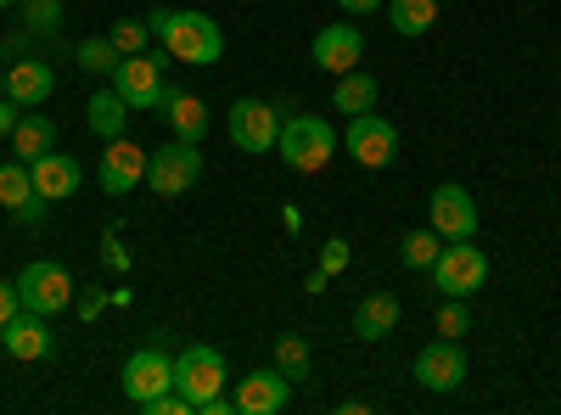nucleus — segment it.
Wrapping results in <instances>:
<instances>
[{"label": "nucleus", "instance_id": "f257e3e1", "mask_svg": "<svg viewBox=\"0 0 561 415\" xmlns=\"http://www.w3.org/2000/svg\"><path fill=\"white\" fill-rule=\"evenodd\" d=\"M147 28L163 39V57L192 62V68H208L225 51V34H219V23L208 12H169V7H158V12H147Z\"/></svg>", "mask_w": 561, "mask_h": 415}, {"label": "nucleus", "instance_id": "f03ea898", "mask_svg": "<svg viewBox=\"0 0 561 415\" xmlns=\"http://www.w3.org/2000/svg\"><path fill=\"white\" fill-rule=\"evenodd\" d=\"M280 163H287L293 174H320L325 163H332V152H337V129L325 124L320 113H298V118H287L280 124Z\"/></svg>", "mask_w": 561, "mask_h": 415}, {"label": "nucleus", "instance_id": "7ed1b4c3", "mask_svg": "<svg viewBox=\"0 0 561 415\" xmlns=\"http://www.w3.org/2000/svg\"><path fill=\"white\" fill-rule=\"evenodd\" d=\"M483 281H489V258H483V247L466 237V242H444V253H438V264H433V287L444 292V298H472V292H483Z\"/></svg>", "mask_w": 561, "mask_h": 415}, {"label": "nucleus", "instance_id": "20e7f679", "mask_svg": "<svg viewBox=\"0 0 561 415\" xmlns=\"http://www.w3.org/2000/svg\"><path fill=\"white\" fill-rule=\"evenodd\" d=\"M18 303L34 309V314H62L73 303V275L57 264V258H34L23 275H18Z\"/></svg>", "mask_w": 561, "mask_h": 415}, {"label": "nucleus", "instance_id": "39448f33", "mask_svg": "<svg viewBox=\"0 0 561 415\" xmlns=\"http://www.w3.org/2000/svg\"><path fill=\"white\" fill-rule=\"evenodd\" d=\"M203 180V152L192 141H169L158 152H147V186L158 197H185Z\"/></svg>", "mask_w": 561, "mask_h": 415}, {"label": "nucleus", "instance_id": "423d86ee", "mask_svg": "<svg viewBox=\"0 0 561 415\" xmlns=\"http://www.w3.org/2000/svg\"><path fill=\"white\" fill-rule=\"evenodd\" d=\"M225 129H230V141H237V152L259 158V152H275V141H280V113L270 102H259V96H242L237 107H230Z\"/></svg>", "mask_w": 561, "mask_h": 415}, {"label": "nucleus", "instance_id": "0eeeda50", "mask_svg": "<svg viewBox=\"0 0 561 415\" xmlns=\"http://www.w3.org/2000/svg\"><path fill=\"white\" fill-rule=\"evenodd\" d=\"M343 147L354 152L359 169H388V163L399 158V129H393L388 118H377V113H354Z\"/></svg>", "mask_w": 561, "mask_h": 415}, {"label": "nucleus", "instance_id": "6e6552de", "mask_svg": "<svg viewBox=\"0 0 561 415\" xmlns=\"http://www.w3.org/2000/svg\"><path fill=\"white\" fill-rule=\"evenodd\" d=\"M169 388H174V354H163L158 343L135 348V354L124 359V399H129V404H147V399H158V393H169Z\"/></svg>", "mask_w": 561, "mask_h": 415}, {"label": "nucleus", "instance_id": "1a4fd4ad", "mask_svg": "<svg viewBox=\"0 0 561 415\" xmlns=\"http://www.w3.org/2000/svg\"><path fill=\"white\" fill-rule=\"evenodd\" d=\"M174 388L192 399V410H197L203 399H214V393L225 388V354L208 348V343H192V348L174 359Z\"/></svg>", "mask_w": 561, "mask_h": 415}, {"label": "nucleus", "instance_id": "9d476101", "mask_svg": "<svg viewBox=\"0 0 561 415\" xmlns=\"http://www.w3.org/2000/svg\"><path fill=\"white\" fill-rule=\"evenodd\" d=\"M113 90H118L129 107H163V96H169V84H163V57H152V51L124 57V62L113 68Z\"/></svg>", "mask_w": 561, "mask_h": 415}, {"label": "nucleus", "instance_id": "9b49d317", "mask_svg": "<svg viewBox=\"0 0 561 415\" xmlns=\"http://www.w3.org/2000/svg\"><path fill=\"white\" fill-rule=\"evenodd\" d=\"M427 224L438 230L444 242H466V237H478V203L466 186H433L427 197Z\"/></svg>", "mask_w": 561, "mask_h": 415}, {"label": "nucleus", "instance_id": "f8f14e48", "mask_svg": "<svg viewBox=\"0 0 561 415\" xmlns=\"http://www.w3.org/2000/svg\"><path fill=\"white\" fill-rule=\"evenodd\" d=\"M415 382L427 388V393H455L466 382V348L455 337H438L415 354Z\"/></svg>", "mask_w": 561, "mask_h": 415}, {"label": "nucleus", "instance_id": "ddd939ff", "mask_svg": "<svg viewBox=\"0 0 561 415\" xmlns=\"http://www.w3.org/2000/svg\"><path fill=\"white\" fill-rule=\"evenodd\" d=\"M309 57H314V68L320 73H354L359 68V57H365V34L354 28V23H325L320 34H314V45H309Z\"/></svg>", "mask_w": 561, "mask_h": 415}, {"label": "nucleus", "instance_id": "4468645a", "mask_svg": "<svg viewBox=\"0 0 561 415\" xmlns=\"http://www.w3.org/2000/svg\"><path fill=\"white\" fill-rule=\"evenodd\" d=\"M293 399V382L280 377V365H264V371H248L237 382V415H280Z\"/></svg>", "mask_w": 561, "mask_h": 415}, {"label": "nucleus", "instance_id": "2eb2a0df", "mask_svg": "<svg viewBox=\"0 0 561 415\" xmlns=\"http://www.w3.org/2000/svg\"><path fill=\"white\" fill-rule=\"evenodd\" d=\"M0 208H7L12 219H23V224H39L45 219V203L39 197V186H34V174H28V163L23 158H12V163H0Z\"/></svg>", "mask_w": 561, "mask_h": 415}, {"label": "nucleus", "instance_id": "dca6fc26", "mask_svg": "<svg viewBox=\"0 0 561 415\" xmlns=\"http://www.w3.org/2000/svg\"><path fill=\"white\" fill-rule=\"evenodd\" d=\"M140 180H147V147H135V141H107V152H102V192L107 197H124V192H135Z\"/></svg>", "mask_w": 561, "mask_h": 415}, {"label": "nucleus", "instance_id": "f3484780", "mask_svg": "<svg viewBox=\"0 0 561 415\" xmlns=\"http://www.w3.org/2000/svg\"><path fill=\"white\" fill-rule=\"evenodd\" d=\"M0 348H7L12 359H45L51 354V326H45V314L18 309L7 326H0Z\"/></svg>", "mask_w": 561, "mask_h": 415}, {"label": "nucleus", "instance_id": "a211bd4d", "mask_svg": "<svg viewBox=\"0 0 561 415\" xmlns=\"http://www.w3.org/2000/svg\"><path fill=\"white\" fill-rule=\"evenodd\" d=\"M28 174H34V186H39L45 203H68V197L79 192V180H84V169H79L68 152H45V158H34Z\"/></svg>", "mask_w": 561, "mask_h": 415}, {"label": "nucleus", "instance_id": "6ab92c4d", "mask_svg": "<svg viewBox=\"0 0 561 415\" xmlns=\"http://www.w3.org/2000/svg\"><path fill=\"white\" fill-rule=\"evenodd\" d=\"M163 118L174 129V141L203 147V135H208V102L203 96H192V90H169V96H163Z\"/></svg>", "mask_w": 561, "mask_h": 415}, {"label": "nucleus", "instance_id": "aec40b11", "mask_svg": "<svg viewBox=\"0 0 561 415\" xmlns=\"http://www.w3.org/2000/svg\"><path fill=\"white\" fill-rule=\"evenodd\" d=\"M51 90H57V73L45 62H12L7 68V96L18 107H45V102H51Z\"/></svg>", "mask_w": 561, "mask_h": 415}, {"label": "nucleus", "instance_id": "412c9836", "mask_svg": "<svg viewBox=\"0 0 561 415\" xmlns=\"http://www.w3.org/2000/svg\"><path fill=\"white\" fill-rule=\"evenodd\" d=\"M393 332H399V298H393V292L359 298V309H354V337L382 343V337H393Z\"/></svg>", "mask_w": 561, "mask_h": 415}, {"label": "nucleus", "instance_id": "4be33fe9", "mask_svg": "<svg viewBox=\"0 0 561 415\" xmlns=\"http://www.w3.org/2000/svg\"><path fill=\"white\" fill-rule=\"evenodd\" d=\"M129 113H135V107H129V102L118 96L113 84H107V90H96V96L84 102V124L96 129L102 141H118V135H124V124H129Z\"/></svg>", "mask_w": 561, "mask_h": 415}, {"label": "nucleus", "instance_id": "5701e85b", "mask_svg": "<svg viewBox=\"0 0 561 415\" xmlns=\"http://www.w3.org/2000/svg\"><path fill=\"white\" fill-rule=\"evenodd\" d=\"M12 152H18L23 163H34V158H45V152H57V124L28 107V113L18 118V129H12Z\"/></svg>", "mask_w": 561, "mask_h": 415}, {"label": "nucleus", "instance_id": "b1692460", "mask_svg": "<svg viewBox=\"0 0 561 415\" xmlns=\"http://www.w3.org/2000/svg\"><path fill=\"white\" fill-rule=\"evenodd\" d=\"M377 96H382V84H377V73H365V68H354V73H343L337 79V90H332V107L337 113H370L377 107Z\"/></svg>", "mask_w": 561, "mask_h": 415}, {"label": "nucleus", "instance_id": "393cba45", "mask_svg": "<svg viewBox=\"0 0 561 415\" xmlns=\"http://www.w3.org/2000/svg\"><path fill=\"white\" fill-rule=\"evenodd\" d=\"M388 23H393V34H404V39L433 34V23H438V0H393V7H388Z\"/></svg>", "mask_w": 561, "mask_h": 415}, {"label": "nucleus", "instance_id": "a878e982", "mask_svg": "<svg viewBox=\"0 0 561 415\" xmlns=\"http://www.w3.org/2000/svg\"><path fill=\"white\" fill-rule=\"evenodd\" d=\"M275 365H280V377H287V382H309L314 354H309V343H304L298 332H280V337H275Z\"/></svg>", "mask_w": 561, "mask_h": 415}, {"label": "nucleus", "instance_id": "bb28decb", "mask_svg": "<svg viewBox=\"0 0 561 415\" xmlns=\"http://www.w3.org/2000/svg\"><path fill=\"white\" fill-rule=\"evenodd\" d=\"M438 253H444V237H438L433 224H427V230H410L404 247H399L404 269H433V264H438Z\"/></svg>", "mask_w": 561, "mask_h": 415}, {"label": "nucleus", "instance_id": "cd10ccee", "mask_svg": "<svg viewBox=\"0 0 561 415\" xmlns=\"http://www.w3.org/2000/svg\"><path fill=\"white\" fill-rule=\"evenodd\" d=\"M73 62H79L84 73H107V79H113V68H118L124 57H118V45H113V39H102V34H96V39H79Z\"/></svg>", "mask_w": 561, "mask_h": 415}, {"label": "nucleus", "instance_id": "c85d7f7f", "mask_svg": "<svg viewBox=\"0 0 561 415\" xmlns=\"http://www.w3.org/2000/svg\"><path fill=\"white\" fill-rule=\"evenodd\" d=\"M23 18L34 34H57L62 28V0H23Z\"/></svg>", "mask_w": 561, "mask_h": 415}, {"label": "nucleus", "instance_id": "c756f323", "mask_svg": "<svg viewBox=\"0 0 561 415\" xmlns=\"http://www.w3.org/2000/svg\"><path fill=\"white\" fill-rule=\"evenodd\" d=\"M147 34H152L147 23L124 18V23H113V34H107V39L118 45V57H140V51H147Z\"/></svg>", "mask_w": 561, "mask_h": 415}, {"label": "nucleus", "instance_id": "7c9ffc66", "mask_svg": "<svg viewBox=\"0 0 561 415\" xmlns=\"http://www.w3.org/2000/svg\"><path fill=\"white\" fill-rule=\"evenodd\" d=\"M472 332V314H466V298H444V309H438V337H466Z\"/></svg>", "mask_w": 561, "mask_h": 415}, {"label": "nucleus", "instance_id": "2f4dec72", "mask_svg": "<svg viewBox=\"0 0 561 415\" xmlns=\"http://www.w3.org/2000/svg\"><path fill=\"white\" fill-rule=\"evenodd\" d=\"M320 269H325V275H343V269H348V242H343V237H325V247H320Z\"/></svg>", "mask_w": 561, "mask_h": 415}, {"label": "nucleus", "instance_id": "473e14b6", "mask_svg": "<svg viewBox=\"0 0 561 415\" xmlns=\"http://www.w3.org/2000/svg\"><path fill=\"white\" fill-rule=\"evenodd\" d=\"M18 309H23V303H18V281H0V326H7Z\"/></svg>", "mask_w": 561, "mask_h": 415}, {"label": "nucleus", "instance_id": "72a5a7b5", "mask_svg": "<svg viewBox=\"0 0 561 415\" xmlns=\"http://www.w3.org/2000/svg\"><path fill=\"white\" fill-rule=\"evenodd\" d=\"M197 415H237V399L214 393V399H203V404H197Z\"/></svg>", "mask_w": 561, "mask_h": 415}, {"label": "nucleus", "instance_id": "f704fd0d", "mask_svg": "<svg viewBox=\"0 0 561 415\" xmlns=\"http://www.w3.org/2000/svg\"><path fill=\"white\" fill-rule=\"evenodd\" d=\"M18 118H23V113H18V102H12V96H0V135H12V129H18Z\"/></svg>", "mask_w": 561, "mask_h": 415}, {"label": "nucleus", "instance_id": "c9c22d12", "mask_svg": "<svg viewBox=\"0 0 561 415\" xmlns=\"http://www.w3.org/2000/svg\"><path fill=\"white\" fill-rule=\"evenodd\" d=\"M337 7H343L348 18H370V12H377V7H382V0H337Z\"/></svg>", "mask_w": 561, "mask_h": 415}, {"label": "nucleus", "instance_id": "e433bc0d", "mask_svg": "<svg viewBox=\"0 0 561 415\" xmlns=\"http://www.w3.org/2000/svg\"><path fill=\"white\" fill-rule=\"evenodd\" d=\"M79 314L96 320V314H102V292H84V298H79Z\"/></svg>", "mask_w": 561, "mask_h": 415}, {"label": "nucleus", "instance_id": "4c0bfd02", "mask_svg": "<svg viewBox=\"0 0 561 415\" xmlns=\"http://www.w3.org/2000/svg\"><path fill=\"white\" fill-rule=\"evenodd\" d=\"M0 96H7V68H0Z\"/></svg>", "mask_w": 561, "mask_h": 415}, {"label": "nucleus", "instance_id": "58836bf2", "mask_svg": "<svg viewBox=\"0 0 561 415\" xmlns=\"http://www.w3.org/2000/svg\"><path fill=\"white\" fill-rule=\"evenodd\" d=\"M0 7H18V0H0Z\"/></svg>", "mask_w": 561, "mask_h": 415}]
</instances>
